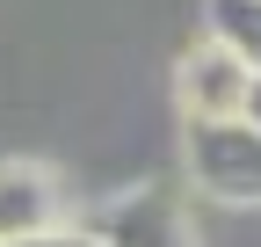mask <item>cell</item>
Wrapping results in <instances>:
<instances>
[{
	"instance_id": "obj_1",
	"label": "cell",
	"mask_w": 261,
	"mask_h": 247,
	"mask_svg": "<svg viewBox=\"0 0 261 247\" xmlns=\"http://www.w3.org/2000/svg\"><path fill=\"white\" fill-rule=\"evenodd\" d=\"M181 160L189 182L218 204H261V131L247 116H225V124H189L181 131Z\"/></svg>"
},
{
	"instance_id": "obj_2",
	"label": "cell",
	"mask_w": 261,
	"mask_h": 247,
	"mask_svg": "<svg viewBox=\"0 0 261 247\" xmlns=\"http://www.w3.org/2000/svg\"><path fill=\"white\" fill-rule=\"evenodd\" d=\"M254 87H261V80L247 73V58H240L232 44H218V37H203V44L181 58V73H174V95H181L189 124H225V116H247Z\"/></svg>"
},
{
	"instance_id": "obj_3",
	"label": "cell",
	"mask_w": 261,
	"mask_h": 247,
	"mask_svg": "<svg viewBox=\"0 0 261 247\" xmlns=\"http://www.w3.org/2000/svg\"><path fill=\"white\" fill-rule=\"evenodd\" d=\"M87 233H94V247H196L189 211L167 189H130V196L102 204V218Z\"/></svg>"
},
{
	"instance_id": "obj_4",
	"label": "cell",
	"mask_w": 261,
	"mask_h": 247,
	"mask_svg": "<svg viewBox=\"0 0 261 247\" xmlns=\"http://www.w3.org/2000/svg\"><path fill=\"white\" fill-rule=\"evenodd\" d=\"M65 226V196L51 167L37 160H0V240H29V233H51Z\"/></svg>"
},
{
	"instance_id": "obj_5",
	"label": "cell",
	"mask_w": 261,
	"mask_h": 247,
	"mask_svg": "<svg viewBox=\"0 0 261 247\" xmlns=\"http://www.w3.org/2000/svg\"><path fill=\"white\" fill-rule=\"evenodd\" d=\"M211 37L232 44L247 58V73L261 80V0H211Z\"/></svg>"
},
{
	"instance_id": "obj_6",
	"label": "cell",
	"mask_w": 261,
	"mask_h": 247,
	"mask_svg": "<svg viewBox=\"0 0 261 247\" xmlns=\"http://www.w3.org/2000/svg\"><path fill=\"white\" fill-rule=\"evenodd\" d=\"M0 247H94L87 226H51V233H29V240H0Z\"/></svg>"
},
{
	"instance_id": "obj_7",
	"label": "cell",
	"mask_w": 261,
	"mask_h": 247,
	"mask_svg": "<svg viewBox=\"0 0 261 247\" xmlns=\"http://www.w3.org/2000/svg\"><path fill=\"white\" fill-rule=\"evenodd\" d=\"M247 124H254V131H261V87H254V102H247Z\"/></svg>"
}]
</instances>
